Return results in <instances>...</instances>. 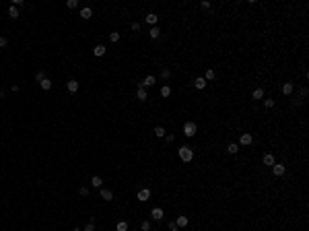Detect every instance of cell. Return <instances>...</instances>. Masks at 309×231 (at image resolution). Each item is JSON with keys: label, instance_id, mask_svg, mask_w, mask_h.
<instances>
[{"label": "cell", "instance_id": "obj_8", "mask_svg": "<svg viewBox=\"0 0 309 231\" xmlns=\"http://www.w3.org/2000/svg\"><path fill=\"white\" fill-rule=\"evenodd\" d=\"M188 223H190V221H188V217L179 215V217H177V221H175V227H177V229H184V227H188Z\"/></svg>", "mask_w": 309, "mask_h": 231}, {"label": "cell", "instance_id": "obj_37", "mask_svg": "<svg viewBox=\"0 0 309 231\" xmlns=\"http://www.w3.org/2000/svg\"><path fill=\"white\" fill-rule=\"evenodd\" d=\"M307 93H309V91H307V87H301V91H299V95H301V97H307Z\"/></svg>", "mask_w": 309, "mask_h": 231}, {"label": "cell", "instance_id": "obj_12", "mask_svg": "<svg viewBox=\"0 0 309 231\" xmlns=\"http://www.w3.org/2000/svg\"><path fill=\"white\" fill-rule=\"evenodd\" d=\"M66 87H68L70 93H76V91H78V81H74V79H72V81L66 83Z\"/></svg>", "mask_w": 309, "mask_h": 231}, {"label": "cell", "instance_id": "obj_6", "mask_svg": "<svg viewBox=\"0 0 309 231\" xmlns=\"http://www.w3.org/2000/svg\"><path fill=\"white\" fill-rule=\"evenodd\" d=\"M138 200H140V202H146V200H149V198H151V190H149V188H142V190H140V192H138Z\"/></svg>", "mask_w": 309, "mask_h": 231}, {"label": "cell", "instance_id": "obj_22", "mask_svg": "<svg viewBox=\"0 0 309 231\" xmlns=\"http://www.w3.org/2000/svg\"><path fill=\"white\" fill-rule=\"evenodd\" d=\"M39 85H41V89H43V91H50V89H52V81H50V79H43Z\"/></svg>", "mask_w": 309, "mask_h": 231}, {"label": "cell", "instance_id": "obj_26", "mask_svg": "<svg viewBox=\"0 0 309 231\" xmlns=\"http://www.w3.org/2000/svg\"><path fill=\"white\" fill-rule=\"evenodd\" d=\"M169 95H171V87H167V85L161 87V97H169Z\"/></svg>", "mask_w": 309, "mask_h": 231}, {"label": "cell", "instance_id": "obj_32", "mask_svg": "<svg viewBox=\"0 0 309 231\" xmlns=\"http://www.w3.org/2000/svg\"><path fill=\"white\" fill-rule=\"evenodd\" d=\"M140 229L142 231H151V223H149V221H142V223H140Z\"/></svg>", "mask_w": 309, "mask_h": 231}, {"label": "cell", "instance_id": "obj_39", "mask_svg": "<svg viewBox=\"0 0 309 231\" xmlns=\"http://www.w3.org/2000/svg\"><path fill=\"white\" fill-rule=\"evenodd\" d=\"M202 8H210V2H208V0H202Z\"/></svg>", "mask_w": 309, "mask_h": 231}, {"label": "cell", "instance_id": "obj_36", "mask_svg": "<svg viewBox=\"0 0 309 231\" xmlns=\"http://www.w3.org/2000/svg\"><path fill=\"white\" fill-rule=\"evenodd\" d=\"M78 192H81V196H89V188H87V186H82Z\"/></svg>", "mask_w": 309, "mask_h": 231}, {"label": "cell", "instance_id": "obj_1", "mask_svg": "<svg viewBox=\"0 0 309 231\" xmlns=\"http://www.w3.org/2000/svg\"><path fill=\"white\" fill-rule=\"evenodd\" d=\"M177 155H179V159H181V161H185V163H190V161L194 159V151L190 149V147H181V149L177 151Z\"/></svg>", "mask_w": 309, "mask_h": 231}, {"label": "cell", "instance_id": "obj_33", "mask_svg": "<svg viewBox=\"0 0 309 231\" xmlns=\"http://www.w3.org/2000/svg\"><path fill=\"white\" fill-rule=\"evenodd\" d=\"M66 6H68V8H76V6H78V2H76V0H68V2H66Z\"/></svg>", "mask_w": 309, "mask_h": 231}, {"label": "cell", "instance_id": "obj_11", "mask_svg": "<svg viewBox=\"0 0 309 231\" xmlns=\"http://www.w3.org/2000/svg\"><path fill=\"white\" fill-rule=\"evenodd\" d=\"M105 50H107V48H105V46H101V43H99V46H95V48H93V54H95L97 58H101V56L105 54Z\"/></svg>", "mask_w": 309, "mask_h": 231}, {"label": "cell", "instance_id": "obj_23", "mask_svg": "<svg viewBox=\"0 0 309 231\" xmlns=\"http://www.w3.org/2000/svg\"><path fill=\"white\" fill-rule=\"evenodd\" d=\"M252 97H254V99H264V89H256L254 93H252Z\"/></svg>", "mask_w": 309, "mask_h": 231}, {"label": "cell", "instance_id": "obj_10", "mask_svg": "<svg viewBox=\"0 0 309 231\" xmlns=\"http://www.w3.org/2000/svg\"><path fill=\"white\" fill-rule=\"evenodd\" d=\"M136 97L140 99V101H146V99H149V93H146V89L138 87V91H136Z\"/></svg>", "mask_w": 309, "mask_h": 231}, {"label": "cell", "instance_id": "obj_41", "mask_svg": "<svg viewBox=\"0 0 309 231\" xmlns=\"http://www.w3.org/2000/svg\"><path fill=\"white\" fill-rule=\"evenodd\" d=\"M72 231H82V229H81V227H74V229H72Z\"/></svg>", "mask_w": 309, "mask_h": 231}, {"label": "cell", "instance_id": "obj_13", "mask_svg": "<svg viewBox=\"0 0 309 231\" xmlns=\"http://www.w3.org/2000/svg\"><path fill=\"white\" fill-rule=\"evenodd\" d=\"M262 161H264V165H274V163H276V161H274V155H272V153H266Z\"/></svg>", "mask_w": 309, "mask_h": 231}, {"label": "cell", "instance_id": "obj_27", "mask_svg": "<svg viewBox=\"0 0 309 231\" xmlns=\"http://www.w3.org/2000/svg\"><path fill=\"white\" fill-rule=\"evenodd\" d=\"M161 76H163L165 81H167V79L171 76V70H169V68H161Z\"/></svg>", "mask_w": 309, "mask_h": 231}, {"label": "cell", "instance_id": "obj_40", "mask_svg": "<svg viewBox=\"0 0 309 231\" xmlns=\"http://www.w3.org/2000/svg\"><path fill=\"white\" fill-rule=\"evenodd\" d=\"M4 97H6V91H4V89H0V99H4Z\"/></svg>", "mask_w": 309, "mask_h": 231}, {"label": "cell", "instance_id": "obj_25", "mask_svg": "<svg viewBox=\"0 0 309 231\" xmlns=\"http://www.w3.org/2000/svg\"><path fill=\"white\" fill-rule=\"evenodd\" d=\"M204 79H206V83H208V81H212V79H214V68H208V70H206Z\"/></svg>", "mask_w": 309, "mask_h": 231}, {"label": "cell", "instance_id": "obj_21", "mask_svg": "<svg viewBox=\"0 0 309 231\" xmlns=\"http://www.w3.org/2000/svg\"><path fill=\"white\" fill-rule=\"evenodd\" d=\"M227 151H229L231 155H235V153L239 151V144H237V143H229V147H227Z\"/></svg>", "mask_w": 309, "mask_h": 231}, {"label": "cell", "instance_id": "obj_29", "mask_svg": "<svg viewBox=\"0 0 309 231\" xmlns=\"http://www.w3.org/2000/svg\"><path fill=\"white\" fill-rule=\"evenodd\" d=\"M117 231H128V223H126V221H120V223H117Z\"/></svg>", "mask_w": 309, "mask_h": 231}, {"label": "cell", "instance_id": "obj_9", "mask_svg": "<svg viewBox=\"0 0 309 231\" xmlns=\"http://www.w3.org/2000/svg\"><path fill=\"white\" fill-rule=\"evenodd\" d=\"M144 21H146L149 25H153V27H155V25H157V21H159V17H157L155 13H149L146 17H144Z\"/></svg>", "mask_w": 309, "mask_h": 231}, {"label": "cell", "instance_id": "obj_18", "mask_svg": "<svg viewBox=\"0 0 309 231\" xmlns=\"http://www.w3.org/2000/svg\"><path fill=\"white\" fill-rule=\"evenodd\" d=\"M81 17H82V19H91V17H93V10H91L89 6H85L81 10Z\"/></svg>", "mask_w": 309, "mask_h": 231}, {"label": "cell", "instance_id": "obj_3", "mask_svg": "<svg viewBox=\"0 0 309 231\" xmlns=\"http://www.w3.org/2000/svg\"><path fill=\"white\" fill-rule=\"evenodd\" d=\"M252 143H254V136L249 134V132H243V134L239 136V147H249Z\"/></svg>", "mask_w": 309, "mask_h": 231}, {"label": "cell", "instance_id": "obj_35", "mask_svg": "<svg viewBox=\"0 0 309 231\" xmlns=\"http://www.w3.org/2000/svg\"><path fill=\"white\" fill-rule=\"evenodd\" d=\"M6 46H8V39H6V37H2V35H0V48H6Z\"/></svg>", "mask_w": 309, "mask_h": 231}, {"label": "cell", "instance_id": "obj_17", "mask_svg": "<svg viewBox=\"0 0 309 231\" xmlns=\"http://www.w3.org/2000/svg\"><path fill=\"white\" fill-rule=\"evenodd\" d=\"M194 87H196V89H204L206 87V79H204V76H198V79L194 81Z\"/></svg>", "mask_w": 309, "mask_h": 231}, {"label": "cell", "instance_id": "obj_31", "mask_svg": "<svg viewBox=\"0 0 309 231\" xmlns=\"http://www.w3.org/2000/svg\"><path fill=\"white\" fill-rule=\"evenodd\" d=\"M43 79H46V72H43V70H37V75H35V81H43Z\"/></svg>", "mask_w": 309, "mask_h": 231}, {"label": "cell", "instance_id": "obj_14", "mask_svg": "<svg viewBox=\"0 0 309 231\" xmlns=\"http://www.w3.org/2000/svg\"><path fill=\"white\" fill-rule=\"evenodd\" d=\"M91 186H93V188H101V186H103V180H101L99 176H93V177H91Z\"/></svg>", "mask_w": 309, "mask_h": 231}, {"label": "cell", "instance_id": "obj_34", "mask_svg": "<svg viewBox=\"0 0 309 231\" xmlns=\"http://www.w3.org/2000/svg\"><path fill=\"white\" fill-rule=\"evenodd\" d=\"M82 231H95V223L91 221L89 225H85V229H82Z\"/></svg>", "mask_w": 309, "mask_h": 231}, {"label": "cell", "instance_id": "obj_38", "mask_svg": "<svg viewBox=\"0 0 309 231\" xmlns=\"http://www.w3.org/2000/svg\"><path fill=\"white\" fill-rule=\"evenodd\" d=\"M132 31H136V33H138V31H140V23H132Z\"/></svg>", "mask_w": 309, "mask_h": 231}, {"label": "cell", "instance_id": "obj_15", "mask_svg": "<svg viewBox=\"0 0 309 231\" xmlns=\"http://www.w3.org/2000/svg\"><path fill=\"white\" fill-rule=\"evenodd\" d=\"M293 89H295L293 83H284V85H282V93H284V95H291V93H293Z\"/></svg>", "mask_w": 309, "mask_h": 231}, {"label": "cell", "instance_id": "obj_2", "mask_svg": "<svg viewBox=\"0 0 309 231\" xmlns=\"http://www.w3.org/2000/svg\"><path fill=\"white\" fill-rule=\"evenodd\" d=\"M196 132H198V126H196V122H185V124H184V134L188 136V138H192Z\"/></svg>", "mask_w": 309, "mask_h": 231}, {"label": "cell", "instance_id": "obj_30", "mask_svg": "<svg viewBox=\"0 0 309 231\" xmlns=\"http://www.w3.org/2000/svg\"><path fill=\"white\" fill-rule=\"evenodd\" d=\"M264 107L272 109V107H274V99H264Z\"/></svg>", "mask_w": 309, "mask_h": 231}, {"label": "cell", "instance_id": "obj_19", "mask_svg": "<svg viewBox=\"0 0 309 231\" xmlns=\"http://www.w3.org/2000/svg\"><path fill=\"white\" fill-rule=\"evenodd\" d=\"M149 35H151L153 39H159V37H161V29H159V27H153L151 31H149Z\"/></svg>", "mask_w": 309, "mask_h": 231}, {"label": "cell", "instance_id": "obj_42", "mask_svg": "<svg viewBox=\"0 0 309 231\" xmlns=\"http://www.w3.org/2000/svg\"><path fill=\"white\" fill-rule=\"evenodd\" d=\"M169 231H179V229H177V227H173V229H169Z\"/></svg>", "mask_w": 309, "mask_h": 231}, {"label": "cell", "instance_id": "obj_43", "mask_svg": "<svg viewBox=\"0 0 309 231\" xmlns=\"http://www.w3.org/2000/svg\"><path fill=\"white\" fill-rule=\"evenodd\" d=\"M151 231H153V229H151Z\"/></svg>", "mask_w": 309, "mask_h": 231}, {"label": "cell", "instance_id": "obj_7", "mask_svg": "<svg viewBox=\"0 0 309 231\" xmlns=\"http://www.w3.org/2000/svg\"><path fill=\"white\" fill-rule=\"evenodd\" d=\"M163 215H165L163 209H159V206H155V209L151 211V217L155 219V221H163Z\"/></svg>", "mask_w": 309, "mask_h": 231}, {"label": "cell", "instance_id": "obj_24", "mask_svg": "<svg viewBox=\"0 0 309 231\" xmlns=\"http://www.w3.org/2000/svg\"><path fill=\"white\" fill-rule=\"evenodd\" d=\"M153 132H155V136H159V138H163V136H165V128H163V126H157Z\"/></svg>", "mask_w": 309, "mask_h": 231}, {"label": "cell", "instance_id": "obj_28", "mask_svg": "<svg viewBox=\"0 0 309 231\" xmlns=\"http://www.w3.org/2000/svg\"><path fill=\"white\" fill-rule=\"evenodd\" d=\"M109 41H111V43H116V41H120V33H117V31L109 33Z\"/></svg>", "mask_w": 309, "mask_h": 231}, {"label": "cell", "instance_id": "obj_20", "mask_svg": "<svg viewBox=\"0 0 309 231\" xmlns=\"http://www.w3.org/2000/svg\"><path fill=\"white\" fill-rule=\"evenodd\" d=\"M8 17H10V19H19V8L10 6V8H8Z\"/></svg>", "mask_w": 309, "mask_h": 231}, {"label": "cell", "instance_id": "obj_5", "mask_svg": "<svg viewBox=\"0 0 309 231\" xmlns=\"http://www.w3.org/2000/svg\"><path fill=\"white\" fill-rule=\"evenodd\" d=\"M155 83H157V79H155L153 75H149V76H144V79H142V83H140V87H142V89H146V87H153Z\"/></svg>", "mask_w": 309, "mask_h": 231}, {"label": "cell", "instance_id": "obj_16", "mask_svg": "<svg viewBox=\"0 0 309 231\" xmlns=\"http://www.w3.org/2000/svg\"><path fill=\"white\" fill-rule=\"evenodd\" d=\"M99 194H101V198L105 200V202H109V200H113V194H111V190H101Z\"/></svg>", "mask_w": 309, "mask_h": 231}, {"label": "cell", "instance_id": "obj_4", "mask_svg": "<svg viewBox=\"0 0 309 231\" xmlns=\"http://www.w3.org/2000/svg\"><path fill=\"white\" fill-rule=\"evenodd\" d=\"M284 171H287V167H284L282 163H274V165H272V173H274L276 177H282V176H284Z\"/></svg>", "mask_w": 309, "mask_h": 231}]
</instances>
